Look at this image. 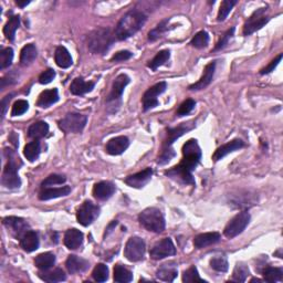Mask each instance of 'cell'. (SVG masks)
Returning a JSON list of instances; mask_svg holds the SVG:
<instances>
[{"mask_svg":"<svg viewBox=\"0 0 283 283\" xmlns=\"http://www.w3.org/2000/svg\"><path fill=\"white\" fill-rule=\"evenodd\" d=\"M210 266L216 271L226 272L228 270V261L223 257H215L210 261Z\"/></svg>","mask_w":283,"mask_h":283,"instance_id":"cell-48","label":"cell"},{"mask_svg":"<svg viewBox=\"0 0 283 283\" xmlns=\"http://www.w3.org/2000/svg\"><path fill=\"white\" fill-rule=\"evenodd\" d=\"M37 58V48L34 44L29 43L22 48L20 53V62L22 65H29L32 63Z\"/></svg>","mask_w":283,"mask_h":283,"instance_id":"cell-33","label":"cell"},{"mask_svg":"<svg viewBox=\"0 0 283 283\" xmlns=\"http://www.w3.org/2000/svg\"><path fill=\"white\" fill-rule=\"evenodd\" d=\"M12 96H13V94H8L7 96H4V97L2 98V100H1V109H2L1 116H2V118H4V115H6V112H7V109H8L9 102H10Z\"/></svg>","mask_w":283,"mask_h":283,"instance_id":"cell-56","label":"cell"},{"mask_svg":"<svg viewBox=\"0 0 283 283\" xmlns=\"http://www.w3.org/2000/svg\"><path fill=\"white\" fill-rule=\"evenodd\" d=\"M39 276L43 281H46V282H61L66 279L64 271L60 268L53 269V270L51 271L44 270V273H41V275H39Z\"/></svg>","mask_w":283,"mask_h":283,"instance_id":"cell-36","label":"cell"},{"mask_svg":"<svg viewBox=\"0 0 283 283\" xmlns=\"http://www.w3.org/2000/svg\"><path fill=\"white\" fill-rule=\"evenodd\" d=\"M220 240V235L218 232H206L197 236L194 239V245L197 249H203L206 247L217 244Z\"/></svg>","mask_w":283,"mask_h":283,"instance_id":"cell-26","label":"cell"},{"mask_svg":"<svg viewBox=\"0 0 283 283\" xmlns=\"http://www.w3.org/2000/svg\"><path fill=\"white\" fill-rule=\"evenodd\" d=\"M98 214H100V207L94 205L92 201L87 200L78 209L76 219H78L79 223L82 224V226L88 227L98 217Z\"/></svg>","mask_w":283,"mask_h":283,"instance_id":"cell-9","label":"cell"},{"mask_svg":"<svg viewBox=\"0 0 283 283\" xmlns=\"http://www.w3.org/2000/svg\"><path fill=\"white\" fill-rule=\"evenodd\" d=\"M166 89H167V84H166V82H159L148 89L147 91L144 93V96H143L144 111L146 112L148 110H152L158 105L157 96H159L161 93H164Z\"/></svg>","mask_w":283,"mask_h":283,"instance_id":"cell-11","label":"cell"},{"mask_svg":"<svg viewBox=\"0 0 283 283\" xmlns=\"http://www.w3.org/2000/svg\"><path fill=\"white\" fill-rule=\"evenodd\" d=\"M129 141L126 136H118L107 142L106 152L110 155H121L127 150Z\"/></svg>","mask_w":283,"mask_h":283,"instance_id":"cell-17","label":"cell"},{"mask_svg":"<svg viewBox=\"0 0 283 283\" xmlns=\"http://www.w3.org/2000/svg\"><path fill=\"white\" fill-rule=\"evenodd\" d=\"M250 214L248 212H241L236 215L224 228V236L227 238H235L245 230L250 222Z\"/></svg>","mask_w":283,"mask_h":283,"instance_id":"cell-7","label":"cell"},{"mask_svg":"<svg viewBox=\"0 0 283 283\" xmlns=\"http://www.w3.org/2000/svg\"><path fill=\"white\" fill-rule=\"evenodd\" d=\"M133 280V273L122 264L114 267V281L119 283H126Z\"/></svg>","mask_w":283,"mask_h":283,"instance_id":"cell-35","label":"cell"},{"mask_svg":"<svg viewBox=\"0 0 283 283\" xmlns=\"http://www.w3.org/2000/svg\"><path fill=\"white\" fill-rule=\"evenodd\" d=\"M251 282H262V280H260V279H252V280H251Z\"/></svg>","mask_w":283,"mask_h":283,"instance_id":"cell-58","label":"cell"},{"mask_svg":"<svg viewBox=\"0 0 283 283\" xmlns=\"http://www.w3.org/2000/svg\"><path fill=\"white\" fill-rule=\"evenodd\" d=\"M55 78H56V72L52 69H48L40 74L39 82L41 84H49L50 82H52V80Z\"/></svg>","mask_w":283,"mask_h":283,"instance_id":"cell-53","label":"cell"},{"mask_svg":"<svg viewBox=\"0 0 283 283\" xmlns=\"http://www.w3.org/2000/svg\"><path fill=\"white\" fill-rule=\"evenodd\" d=\"M40 152H41V148H40V143L38 141H33L27 144L24 150V154L26 156V158L29 161H34L39 158Z\"/></svg>","mask_w":283,"mask_h":283,"instance_id":"cell-37","label":"cell"},{"mask_svg":"<svg viewBox=\"0 0 283 283\" xmlns=\"http://www.w3.org/2000/svg\"><path fill=\"white\" fill-rule=\"evenodd\" d=\"M20 26V18L18 16H12L9 18L8 22L6 26L3 27V33L6 35V38L10 41H13L15 40V35H16V31L19 28Z\"/></svg>","mask_w":283,"mask_h":283,"instance_id":"cell-34","label":"cell"},{"mask_svg":"<svg viewBox=\"0 0 283 283\" xmlns=\"http://www.w3.org/2000/svg\"><path fill=\"white\" fill-rule=\"evenodd\" d=\"M39 237L37 232L32 230H28L24 236L20 238V245L21 248L27 252H32L39 248Z\"/></svg>","mask_w":283,"mask_h":283,"instance_id":"cell-23","label":"cell"},{"mask_svg":"<svg viewBox=\"0 0 283 283\" xmlns=\"http://www.w3.org/2000/svg\"><path fill=\"white\" fill-rule=\"evenodd\" d=\"M129 78L126 74H120L118 75V78L114 80L113 85H112L111 93L107 98V102L109 103H116L118 101H121V97H122V94L124 92V89L126 88V85L129 83Z\"/></svg>","mask_w":283,"mask_h":283,"instance_id":"cell-13","label":"cell"},{"mask_svg":"<svg viewBox=\"0 0 283 283\" xmlns=\"http://www.w3.org/2000/svg\"><path fill=\"white\" fill-rule=\"evenodd\" d=\"M49 132V125L46 122H37L31 125L28 129V136L33 138L34 141H38L40 138H43Z\"/></svg>","mask_w":283,"mask_h":283,"instance_id":"cell-32","label":"cell"},{"mask_svg":"<svg viewBox=\"0 0 283 283\" xmlns=\"http://www.w3.org/2000/svg\"><path fill=\"white\" fill-rule=\"evenodd\" d=\"M267 8H260L251 15L244 26V34L250 35L255 31L261 29L267 24L270 18L266 16Z\"/></svg>","mask_w":283,"mask_h":283,"instance_id":"cell-10","label":"cell"},{"mask_svg":"<svg viewBox=\"0 0 283 283\" xmlns=\"http://www.w3.org/2000/svg\"><path fill=\"white\" fill-rule=\"evenodd\" d=\"M175 253H176V248H175V246L170 238H164L163 240L156 242L150 251L151 258H153L154 260L167 258L170 257V255H174Z\"/></svg>","mask_w":283,"mask_h":283,"instance_id":"cell-12","label":"cell"},{"mask_svg":"<svg viewBox=\"0 0 283 283\" xmlns=\"http://www.w3.org/2000/svg\"><path fill=\"white\" fill-rule=\"evenodd\" d=\"M59 101V93H58L57 89L46 90L39 95V98L37 101V105L42 109H47V107L51 106Z\"/></svg>","mask_w":283,"mask_h":283,"instance_id":"cell-28","label":"cell"},{"mask_svg":"<svg viewBox=\"0 0 283 283\" xmlns=\"http://www.w3.org/2000/svg\"><path fill=\"white\" fill-rule=\"evenodd\" d=\"M88 118L80 113H69L59 121V127L64 133H81L87 125Z\"/></svg>","mask_w":283,"mask_h":283,"instance_id":"cell-6","label":"cell"},{"mask_svg":"<svg viewBox=\"0 0 283 283\" xmlns=\"http://www.w3.org/2000/svg\"><path fill=\"white\" fill-rule=\"evenodd\" d=\"M95 87V83L94 82H85L82 78H76L70 85V91L74 95H84L85 93L91 92L92 90Z\"/></svg>","mask_w":283,"mask_h":283,"instance_id":"cell-25","label":"cell"},{"mask_svg":"<svg viewBox=\"0 0 283 283\" xmlns=\"http://www.w3.org/2000/svg\"><path fill=\"white\" fill-rule=\"evenodd\" d=\"M249 275V269L247 266L242 263H238L235 270H233V275H232V279L231 281L235 282H245L247 277Z\"/></svg>","mask_w":283,"mask_h":283,"instance_id":"cell-43","label":"cell"},{"mask_svg":"<svg viewBox=\"0 0 283 283\" xmlns=\"http://www.w3.org/2000/svg\"><path fill=\"white\" fill-rule=\"evenodd\" d=\"M3 224L18 238H21L28 231L27 230L28 224L24 219L18 217H6L3 219Z\"/></svg>","mask_w":283,"mask_h":283,"instance_id":"cell-16","label":"cell"},{"mask_svg":"<svg viewBox=\"0 0 283 283\" xmlns=\"http://www.w3.org/2000/svg\"><path fill=\"white\" fill-rule=\"evenodd\" d=\"M93 279L97 282H105L109 279V269L103 263H98L92 272Z\"/></svg>","mask_w":283,"mask_h":283,"instance_id":"cell-42","label":"cell"},{"mask_svg":"<svg viewBox=\"0 0 283 283\" xmlns=\"http://www.w3.org/2000/svg\"><path fill=\"white\" fill-rule=\"evenodd\" d=\"M138 221L146 230L152 232L159 233L164 231L165 229L164 215L159 209L154 207L143 210L140 216H138Z\"/></svg>","mask_w":283,"mask_h":283,"instance_id":"cell-4","label":"cell"},{"mask_svg":"<svg viewBox=\"0 0 283 283\" xmlns=\"http://www.w3.org/2000/svg\"><path fill=\"white\" fill-rule=\"evenodd\" d=\"M146 251V245L145 241H144L142 238L140 237H132L129 238L128 241L126 242V246H125L124 254L126 257L127 260L132 262H137L141 261L144 258Z\"/></svg>","mask_w":283,"mask_h":283,"instance_id":"cell-8","label":"cell"},{"mask_svg":"<svg viewBox=\"0 0 283 283\" xmlns=\"http://www.w3.org/2000/svg\"><path fill=\"white\" fill-rule=\"evenodd\" d=\"M183 281L184 282H187V283H194V282H206L204 279H201L199 277V273L198 270H197V268L195 266L190 267L189 269H187V270L184 272L183 275Z\"/></svg>","mask_w":283,"mask_h":283,"instance_id":"cell-46","label":"cell"},{"mask_svg":"<svg viewBox=\"0 0 283 283\" xmlns=\"http://www.w3.org/2000/svg\"><path fill=\"white\" fill-rule=\"evenodd\" d=\"M233 32H235V27H232L231 29H229L226 33L223 34V37L220 39V41L217 43V46L214 49V51H219L223 49L229 43V40L233 37Z\"/></svg>","mask_w":283,"mask_h":283,"instance_id":"cell-51","label":"cell"},{"mask_svg":"<svg viewBox=\"0 0 283 283\" xmlns=\"http://www.w3.org/2000/svg\"><path fill=\"white\" fill-rule=\"evenodd\" d=\"M29 109V103L25 100H18L12 106L11 116H18L26 113Z\"/></svg>","mask_w":283,"mask_h":283,"instance_id":"cell-50","label":"cell"},{"mask_svg":"<svg viewBox=\"0 0 283 283\" xmlns=\"http://www.w3.org/2000/svg\"><path fill=\"white\" fill-rule=\"evenodd\" d=\"M165 174L167 175L169 178H172L178 183L186 184V185L187 184H189V185H195V179L192 177V174L179 168L178 166H175L172 169L166 170Z\"/></svg>","mask_w":283,"mask_h":283,"instance_id":"cell-21","label":"cell"},{"mask_svg":"<svg viewBox=\"0 0 283 283\" xmlns=\"http://www.w3.org/2000/svg\"><path fill=\"white\" fill-rule=\"evenodd\" d=\"M195 105H196V102L194 100H191V98H188V100L183 102L182 105L178 107L177 115L179 116V118H182V116L189 114L190 112L195 109Z\"/></svg>","mask_w":283,"mask_h":283,"instance_id":"cell-49","label":"cell"},{"mask_svg":"<svg viewBox=\"0 0 283 283\" xmlns=\"http://www.w3.org/2000/svg\"><path fill=\"white\" fill-rule=\"evenodd\" d=\"M201 159V151L196 140H189L183 146V159L177 166L179 168L192 173Z\"/></svg>","mask_w":283,"mask_h":283,"instance_id":"cell-3","label":"cell"},{"mask_svg":"<svg viewBox=\"0 0 283 283\" xmlns=\"http://www.w3.org/2000/svg\"><path fill=\"white\" fill-rule=\"evenodd\" d=\"M237 3L236 0H224L221 2L218 11V21H223L228 17L229 13L232 10V8L235 7V4Z\"/></svg>","mask_w":283,"mask_h":283,"instance_id":"cell-41","label":"cell"},{"mask_svg":"<svg viewBox=\"0 0 283 283\" xmlns=\"http://www.w3.org/2000/svg\"><path fill=\"white\" fill-rule=\"evenodd\" d=\"M65 266L70 273H72V275H75V273L87 271L90 267V264H89L88 260L80 258L78 257V255L71 254L69 255V258L66 259Z\"/></svg>","mask_w":283,"mask_h":283,"instance_id":"cell-20","label":"cell"},{"mask_svg":"<svg viewBox=\"0 0 283 283\" xmlns=\"http://www.w3.org/2000/svg\"><path fill=\"white\" fill-rule=\"evenodd\" d=\"M83 244V233L78 229H69L64 235V245L68 249L75 250Z\"/></svg>","mask_w":283,"mask_h":283,"instance_id":"cell-24","label":"cell"},{"mask_svg":"<svg viewBox=\"0 0 283 283\" xmlns=\"http://www.w3.org/2000/svg\"><path fill=\"white\" fill-rule=\"evenodd\" d=\"M29 3H30V1H24V2H22V1H17V4H18V6L21 7V8L26 7L27 4H29Z\"/></svg>","mask_w":283,"mask_h":283,"instance_id":"cell-57","label":"cell"},{"mask_svg":"<svg viewBox=\"0 0 283 283\" xmlns=\"http://www.w3.org/2000/svg\"><path fill=\"white\" fill-rule=\"evenodd\" d=\"M18 161H19V158H17V157L9 153L8 163L4 166L1 178L2 185L6 188H9V189H16V188H19L21 186V181L18 176V169H19Z\"/></svg>","mask_w":283,"mask_h":283,"instance_id":"cell-5","label":"cell"},{"mask_svg":"<svg viewBox=\"0 0 283 283\" xmlns=\"http://www.w3.org/2000/svg\"><path fill=\"white\" fill-rule=\"evenodd\" d=\"M147 17L142 11L132 10L122 17L116 26L115 35L119 40H126L135 34L145 25Z\"/></svg>","mask_w":283,"mask_h":283,"instance_id":"cell-1","label":"cell"},{"mask_svg":"<svg viewBox=\"0 0 283 283\" xmlns=\"http://www.w3.org/2000/svg\"><path fill=\"white\" fill-rule=\"evenodd\" d=\"M244 146H245V143L241 140H233L231 142L224 144V145L222 146H220L218 150L215 152L213 159L215 161H218L220 159H222L224 156H227L228 154H230V153L232 152L240 150V148H242Z\"/></svg>","mask_w":283,"mask_h":283,"instance_id":"cell-22","label":"cell"},{"mask_svg":"<svg viewBox=\"0 0 283 283\" xmlns=\"http://www.w3.org/2000/svg\"><path fill=\"white\" fill-rule=\"evenodd\" d=\"M65 181H66V178L64 176H62V175L53 174L44 179L41 184V186L42 188H48V187L55 186V185H62V184L65 183Z\"/></svg>","mask_w":283,"mask_h":283,"instance_id":"cell-47","label":"cell"},{"mask_svg":"<svg viewBox=\"0 0 283 283\" xmlns=\"http://www.w3.org/2000/svg\"><path fill=\"white\" fill-rule=\"evenodd\" d=\"M133 57V53H131L129 51H120L116 53V55L112 58V61L113 62H123V61H126L128 59H131Z\"/></svg>","mask_w":283,"mask_h":283,"instance_id":"cell-54","label":"cell"},{"mask_svg":"<svg viewBox=\"0 0 283 283\" xmlns=\"http://www.w3.org/2000/svg\"><path fill=\"white\" fill-rule=\"evenodd\" d=\"M113 43L114 35L109 28H97L88 38V48L94 55H104Z\"/></svg>","mask_w":283,"mask_h":283,"instance_id":"cell-2","label":"cell"},{"mask_svg":"<svg viewBox=\"0 0 283 283\" xmlns=\"http://www.w3.org/2000/svg\"><path fill=\"white\" fill-rule=\"evenodd\" d=\"M168 22H169V19H165L163 21H160L159 24L156 26V28L150 31V33H148V39H150L151 41H155V40L160 38L161 35H163L166 31H167Z\"/></svg>","mask_w":283,"mask_h":283,"instance_id":"cell-40","label":"cell"},{"mask_svg":"<svg viewBox=\"0 0 283 283\" xmlns=\"http://www.w3.org/2000/svg\"><path fill=\"white\" fill-rule=\"evenodd\" d=\"M215 71H216V62L214 61L212 63L206 65L203 76H201L196 83L189 85V88L188 89H189L190 91H199V90L206 89L210 83H212L215 75Z\"/></svg>","mask_w":283,"mask_h":283,"instance_id":"cell-14","label":"cell"},{"mask_svg":"<svg viewBox=\"0 0 283 283\" xmlns=\"http://www.w3.org/2000/svg\"><path fill=\"white\" fill-rule=\"evenodd\" d=\"M55 60L58 66L62 69H68L73 63L70 52L64 47H58L55 53Z\"/></svg>","mask_w":283,"mask_h":283,"instance_id":"cell-29","label":"cell"},{"mask_svg":"<svg viewBox=\"0 0 283 283\" xmlns=\"http://www.w3.org/2000/svg\"><path fill=\"white\" fill-rule=\"evenodd\" d=\"M153 176V169L152 168H145L140 173H136L134 175L128 176L125 179V183L127 184L129 187L134 188H142L148 184Z\"/></svg>","mask_w":283,"mask_h":283,"instance_id":"cell-15","label":"cell"},{"mask_svg":"<svg viewBox=\"0 0 283 283\" xmlns=\"http://www.w3.org/2000/svg\"><path fill=\"white\" fill-rule=\"evenodd\" d=\"M194 127H195L194 122H187V123H183L181 125H178L177 127L169 128L168 133H167V140H166L164 148H169L170 146H172V144L177 140V138L184 135L186 132L191 131Z\"/></svg>","mask_w":283,"mask_h":283,"instance_id":"cell-18","label":"cell"},{"mask_svg":"<svg viewBox=\"0 0 283 283\" xmlns=\"http://www.w3.org/2000/svg\"><path fill=\"white\" fill-rule=\"evenodd\" d=\"M70 192L71 188L69 186H63L59 188H44V190H42L39 194V199L41 200L56 199L59 198V197L68 196Z\"/></svg>","mask_w":283,"mask_h":283,"instance_id":"cell-27","label":"cell"},{"mask_svg":"<svg viewBox=\"0 0 283 283\" xmlns=\"http://www.w3.org/2000/svg\"><path fill=\"white\" fill-rule=\"evenodd\" d=\"M115 192V186L110 182H100L93 187V196L97 200H106L111 198Z\"/></svg>","mask_w":283,"mask_h":283,"instance_id":"cell-19","label":"cell"},{"mask_svg":"<svg viewBox=\"0 0 283 283\" xmlns=\"http://www.w3.org/2000/svg\"><path fill=\"white\" fill-rule=\"evenodd\" d=\"M209 42V34L206 32V31H199L198 33L195 34V37L192 38L190 44L195 48H205L208 46Z\"/></svg>","mask_w":283,"mask_h":283,"instance_id":"cell-44","label":"cell"},{"mask_svg":"<svg viewBox=\"0 0 283 283\" xmlns=\"http://www.w3.org/2000/svg\"><path fill=\"white\" fill-rule=\"evenodd\" d=\"M170 58V52L168 50H161L154 57L150 63H148V68L152 69L153 71H155L159 68V66L164 65L166 62L169 60Z\"/></svg>","mask_w":283,"mask_h":283,"instance_id":"cell-38","label":"cell"},{"mask_svg":"<svg viewBox=\"0 0 283 283\" xmlns=\"http://www.w3.org/2000/svg\"><path fill=\"white\" fill-rule=\"evenodd\" d=\"M175 156V152L173 151V148L172 147H169V148H164L163 150V153H161L160 156L158 157V160H157V163H158L159 165H165V164H167L168 161L173 158V157Z\"/></svg>","mask_w":283,"mask_h":283,"instance_id":"cell-52","label":"cell"},{"mask_svg":"<svg viewBox=\"0 0 283 283\" xmlns=\"http://www.w3.org/2000/svg\"><path fill=\"white\" fill-rule=\"evenodd\" d=\"M56 263V255L51 252H44L35 257L34 264L40 270H49Z\"/></svg>","mask_w":283,"mask_h":283,"instance_id":"cell-31","label":"cell"},{"mask_svg":"<svg viewBox=\"0 0 283 283\" xmlns=\"http://www.w3.org/2000/svg\"><path fill=\"white\" fill-rule=\"evenodd\" d=\"M263 278H264V281L271 282V283L281 281L283 278V271L280 268L268 267L266 268V270L263 271Z\"/></svg>","mask_w":283,"mask_h":283,"instance_id":"cell-39","label":"cell"},{"mask_svg":"<svg viewBox=\"0 0 283 283\" xmlns=\"http://www.w3.org/2000/svg\"><path fill=\"white\" fill-rule=\"evenodd\" d=\"M156 277L165 282H173L177 277V268L173 263L164 264L156 272Z\"/></svg>","mask_w":283,"mask_h":283,"instance_id":"cell-30","label":"cell"},{"mask_svg":"<svg viewBox=\"0 0 283 283\" xmlns=\"http://www.w3.org/2000/svg\"><path fill=\"white\" fill-rule=\"evenodd\" d=\"M281 59H282V55L280 53V55L278 56L275 60L271 61V63L269 64L267 68H264L261 70V74H268V73H270V72L275 71V69L277 68V65L279 64V62L281 61Z\"/></svg>","mask_w":283,"mask_h":283,"instance_id":"cell-55","label":"cell"},{"mask_svg":"<svg viewBox=\"0 0 283 283\" xmlns=\"http://www.w3.org/2000/svg\"><path fill=\"white\" fill-rule=\"evenodd\" d=\"M13 60V50L11 48H4L0 52V69L3 70L10 66Z\"/></svg>","mask_w":283,"mask_h":283,"instance_id":"cell-45","label":"cell"}]
</instances>
